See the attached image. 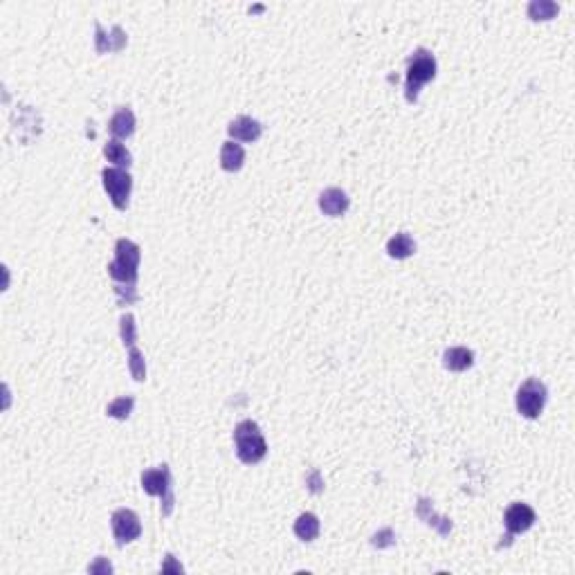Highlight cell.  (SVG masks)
<instances>
[{
	"instance_id": "cell-5",
	"label": "cell",
	"mask_w": 575,
	"mask_h": 575,
	"mask_svg": "<svg viewBox=\"0 0 575 575\" xmlns=\"http://www.w3.org/2000/svg\"><path fill=\"white\" fill-rule=\"evenodd\" d=\"M101 178H104V187L108 191L113 205L117 209L129 207V196H131V187H133V178L129 176V171H124L120 166L104 169Z\"/></svg>"
},
{
	"instance_id": "cell-17",
	"label": "cell",
	"mask_w": 575,
	"mask_h": 575,
	"mask_svg": "<svg viewBox=\"0 0 575 575\" xmlns=\"http://www.w3.org/2000/svg\"><path fill=\"white\" fill-rule=\"evenodd\" d=\"M133 404H135V400H133L131 396H124V398H117V400H113V402L108 404V409H106V411H108V416L124 420V418H129V416H131Z\"/></svg>"
},
{
	"instance_id": "cell-22",
	"label": "cell",
	"mask_w": 575,
	"mask_h": 575,
	"mask_svg": "<svg viewBox=\"0 0 575 575\" xmlns=\"http://www.w3.org/2000/svg\"><path fill=\"white\" fill-rule=\"evenodd\" d=\"M97 571H106V573H111V564H106L104 560H99L97 564H92V567H90V573H97Z\"/></svg>"
},
{
	"instance_id": "cell-3",
	"label": "cell",
	"mask_w": 575,
	"mask_h": 575,
	"mask_svg": "<svg viewBox=\"0 0 575 575\" xmlns=\"http://www.w3.org/2000/svg\"><path fill=\"white\" fill-rule=\"evenodd\" d=\"M115 261L108 265L111 276L115 281L133 285L137 279V265H140V248L129 239H120L115 245Z\"/></svg>"
},
{
	"instance_id": "cell-10",
	"label": "cell",
	"mask_w": 575,
	"mask_h": 575,
	"mask_svg": "<svg viewBox=\"0 0 575 575\" xmlns=\"http://www.w3.org/2000/svg\"><path fill=\"white\" fill-rule=\"evenodd\" d=\"M319 207H322V211L328 216H339L348 209V196L342 189H326L324 194L319 196Z\"/></svg>"
},
{
	"instance_id": "cell-6",
	"label": "cell",
	"mask_w": 575,
	"mask_h": 575,
	"mask_svg": "<svg viewBox=\"0 0 575 575\" xmlns=\"http://www.w3.org/2000/svg\"><path fill=\"white\" fill-rule=\"evenodd\" d=\"M142 488L148 495L162 497L164 499V515L171 513L173 508V495H171V472H169L166 465L153 467V470H146L142 474Z\"/></svg>"
},
{
	"instance_id": "cell-14",
	"label": "cell",
	"mask_w": 575,
	"mask_h": 575,
	"mask_svg": "<svg viewBox=\"0 0 575 575\" xmlns=\"http://www.w3.org/2000/svg\"><path fill=\"white\" fill-rule=\"evenodd\" d=\"M387 252H389V257L393 259H407L411 257L413 252H416V243H413V239L409 236V234H396L389 243H387Z\"/></svg>"
},
{
	"instance_id": "cell-18",
	"label": "cell",
	"mask_w": 575,
	"mask_h": 575,
	"mask_svg": "<svg viewBox=\"0 0 575 575\" xmlns=\"http://www.w3.org/2000/svg\"><path fill=\"white\" fill-rule=\"evenodd\" d=\"M528 14H530V18H535V20H539V18H553V16L558 14V5L555 3H546V0H539V3H530Z\"/></svg>"
},
{
	"instance_id": "cell-21",
	"label": "cell",
	"mask_w": 575,
	"mask_h": 575,
	"mask_svg": "<svg viewBox=\"0 0 575 575\" xmlns=\"http://www.w3.org/2000/svg\"><path fill=\"white\" fill-rule=\"evenodd\" d=\"M306 481L311 483V490H313V492H322V481H319V472H317V470L308 474V476H306Z\"/></svg>"
},
{
	"instance_id": "cell-9",
	"label": "cell",
	"mask_w": 575,
	"mask_h": 575,
	"mask_svg": "<svg viewBox=\"0 0 575 575\" xmlns=\"http://www.w3.org/2000/svg\"><path fill=\"white\" fill-rule=\"evenodd\" d=\"M229 135L234 140H243V142H257L261 137V124L252 117H236L229 126H227Z\"/></svg>"
},
{
	"instance_id": "cell-2",
	"label": "cell",
	"mask_w": 575,
	"mask_h": 575,
	"mask_svg": "<svg viewBox=\"0 0 575 575\" xmlns=\"http://www.w3.org/2000/svg\"><path fill=\"white\" fill-rule=\"evenodd\" d=\"M436 77V59L427 50H416L407 59V83H404V97L409 104L418 99V92L427 81Z\"/></svg>"
},
{
	"instance_id": "cell-4",
	"label": "cell",
	"mask_w": 575,
	"mask_h": 575,
	"mask_svg": "<svg viewBox=\"0 0 575 575\" xmlns=\"http://www.w3.org/2000/svg\"><path fill=\"white\" fill-rule=\"evenodd\" d=\"M546 402V387L537 378L526 380L517 391V409L521 416L537 418Z\"/></svg>"
},
{
	"instance_id": "cell-12",
	"label": "cell",
	"mask_w": 575,
	"mask_h": 575,
	"mask_svg": "<svg viewBox=\"0 0 575 575\" xmlns=\"http://www.w3.org/2000/svg\"><path fill=\"white\" fill-rule=\"evenodd\" d=\"M472 362H474L472 350H467L463 346L447 348L445 355H443V364H445V369H450V371H465V369L472 367Z\"/></svg>"
},
{
	"instance_id": "cell-11",
	"label": "cell",
	"mask_w": 575,
	"mask_h": 575,
	"mask_svg": "<svg viewBox=\"0 0 575 575\" xmlns=\"http://www.w3.org/2000/svg\"><path fill=\"white\" fill-rule=\"evenodd\" d=\"M108 129L115 137H120V140H124V137H131L133 131H135V115L129 108H120L111 117Z\"/></svg>"
},
{
	"instance_id": "cell-8",
	"label": "cell",
	"mask_w": 575,
	"mask_h": 575,
	"mask_svg": "<svg viewBox=\"0 0 575 575\" xmlns=\"http://www.w3.org/2000/svg\"><path fill=\"white\" fill-rule=\"evenodd\" d=\"M504 524L508 528V532H526L532 524H535V510H532L528 504H513L504 515Z\"/></svg>"
},
{
	"instance_id": "cell-13",
	"label": "cell",
	"mask_w": 575,
	"mask_h": 575,
	"mask_svg": "<svg viewBox=\"0 0 575 575\" xmlns=\"http://www.w3.org/2000/svg\"><path fill=\"white\" fill-rule=\"evenodd\" d=\"M243 159H245V151L241 148V144L236 142H225L220 148V166L225 169V171H239L243 166Z\"/></svg>"
},
{
	"instance_id": "cell-16",
	"label": "cell",
	"mask_w": 575,
	"mask_h": 575,
	"mask_svg": "<svg viewBox=\"0 0 575 575\" xmlns=\"http://www.w3.org/2000/svg\"><path fill=\"white\" fill-rule=\"evenodd\" d=\"M104 153H106V157H108V162L117 164L120 169L131 164V153L126 151V146L122 142H117V140H111L108 144H106Z\"/></svg>"
},
{
	"instance_id": "cell-1",
	"label": "cell",
	"mask_w": 575,
	"mask_h": 575,
	"mask_svg": "<svg viewBox=\"0 0 575 575\" xmlns=\"http://www.w3.org/2000/svg\"><path fill=\"white\" fill-rule=\"evenodd\" d=\"M234 443H236V456L245 465L259 463L268 454V443H265L259 425L254 420H243L234 430Z\"/></svg>"
},
{
	"instance_id": "cell-7",
	"label": "cell",
	"mask_w": 575,
	"mask_h": 575,
	"mask_svg": "<svg viewBox=\"0 0 575 575\" xmlns=\"http://www.w3.org/2000/svg\"><path fill=\"white\" fill-rule=\"evenodd\" d=\"M111 524H113V535L117 539V544L124 546L129 544V541L137 539L142 532V526H140V517H137L133 510L129 508H120L115 510L113 517H111Z\"/></svg>"
},
{
	"instance_id": "cell-20",
	"label": "cell",
	"mask_w": 575,
	"mask_h": 575,
	"mask_svg": "<svg viewBox=\"0 0 575 575\" xmlns=\"http://www.w3.org/2000/svg\"><path fill=\"white\" fill-rule=\"evenodd\" d=\"M122 339H124L126 346L135 344V319L131 315L122 317Z\"/></svg>"
},
{
	"instance_id": "cell-23",
	"label": "cell",
	"mask_w": 575,
	"mask_h": 575,
	"mask_svg": "<svg viewBox=\"0 0 575 575\" xmlns=\"http://www.w3.org/2000/svg\"><path fill=\"white\" fill-rule=\"evenodd\" d=\"M166 562H169V564H164L162 571H169V569H173V571H178V573L183 571V567H180V564H173V558H171V555H166Z\"/></svg>"
},
{
	"instance_id": "cell-19",
	"label": "cell",
	"mask_w": 575,
	"mask_h": 575,
	"mask_svg": "<svg viewBox=\"0 0 575 575\" xmlns=\"http://www.w3.org/2000/svg\"><path fill=\"white\" fill-rule=\"evenodd\" d=\"M129 367H131V374L135 380H144L146 378V367H144V360H142V353L137 350L135 346H131V353H129Z\"/></svg>"
},
{
	"instance_id": "cell-15",
	"label": "cell",
	"mask_w": 575,
	"mask_h": 575,
	"mask_svg": "<svg viewBox=\"0 0 575 575\" xmlns=\"http://www.w3.org/2000/svg\"><path fill=\"white\" fill-rule=\"evenodd\" d=\"M294 535L299 539L311 541L319 535V519L313 513H306L294 521Z\"/></svg>"
}]
</instances>
